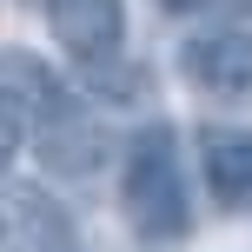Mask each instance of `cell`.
I'll return each mask as SVG.
<instances>
[{"mask_svg": "<svg viewBox=\"0 0 252 252\" xmlns=\"http://www.w3.org/2000/svg\"><path fill=\"white\" fill-rule=\"evenodd\" d=\"M199 173H206V192L219 206H252V133L239 126H206L199 133Z\"/></svg>", "mask_w": 252, "mask_h": 252, "instance_id": "cell-6", "label": "cell"}, {"mask_svg": "<svg viewBox=\"0 0 252 252\" xmlns=\"http://www.w3.org/2000/svg\"><path fill=\"white\" fill-rule=\"evenodd\" d=\"M13 146H20V133H13V126H0V173H7V159H13Z\"/></svg>", "mask_w": 252, "mask_h": 252, "instance_id": "cell-9", "label": "cell"}, {"mask_svg": "<svg viewBox=\"0 0 252 252\" xmlns=\"http://www.w3.org/2000/svg\"><path fill=\"white\" fill-rule=\"evenodd\" d=\"M33 146H40V159H47L53 173H66V179H87L93 166L106 159V133H100L87 113H80V106H66L53 126H40Z\"/></svg>", "mask_w": 252, "mask_h": 252, "instance_id": "cell-7", "label": "cell"}, {"mask_svg": "<svg viewBox=\"0 0 252 252\" xmlns=\"http://www.w3.org/2000/svg\"><path fill=\"white\" fill-rule=\"evenodd\" d=\"M47 27L73 60L113 66L126 47V0H47Z\"/></svg>", "mask_w": 252, "mask_h": 252, "instance_id": "cell-3", "label": "cell"}, {"mask_svg": "<svg viewBox=\"0 0 252 252\" xmlns=\"http://www.w3.org/2000/svg\"><path fill=\"white\" fill-rule=\"evenodd\" d=\"M0 252H87L80 226L53 192L40 186H7L0 192Z\"/></svg>", "mask_w": 252, "mask_h": 252, "instance_id": "cell-2", "label": "cell"}, {"mask_svg": "<svg viewBox=\"0 0 252 252\" xmlns=\"http://www.w3.org/2000/svg\"><path fill=\"white\" fill-rule=\"evenodd\" d=\"M179 73L192 87L219 93V100H252V27H226V33H206L179 53Z\"/></svg>", "mask_w": 252, "mask_h": 252, "instance_id": "cell-5", "label": "cell"}, {"mask_svg": "<svg viewBox=\"0 0 252 252\" xmlns=\"http://www.w3.org/2000/svg\"><path fill=\"white\" fill-rule=\"evenodd\" d=\"M166 13H192V20H239L252 13V0H159Z\"/></svg>", "mask_w": 252, "mask_h": 252, "instance_id": "cell-8", "label": "cell"}, {"mask_svg": "<svg viewBox=\"0 0 252 252\" xmlns=\"http://www.w3.org/2000/svg\"><path fill=\"white\" fill-rule=\"evenodd\" d=\"M66 106H73V100L60 93V80H53L40 60H27V53H0V126H13V133H40V126H53Z\"/></svg>", "mask_w": 252, "mask_h": 252, "instance_id": "cell-4", "label": "cell"}, {"mask_svg": "<svg viewBox=\"0 0 252 252\" xmlns=\"http://www.w3.org/2000/svg\"><path fill=\"white\" fill-rule=\"evenodd\" d=\"M126 219H133L139 239H186L192 226V199H186V159H179V133L166 120L139 126L126 139Z\"/></svg>", "mask_w": 252, "mask_h": 252, "instance_id": "cell-1", "label": "cell"}]
</instances>
